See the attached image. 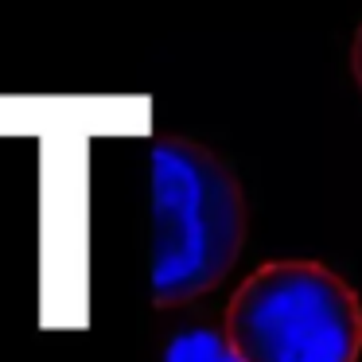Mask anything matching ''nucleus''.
<instances>
[{
    "label": "nucleus",
    "instance_id": "4",
    "mask_svg": "<svg viewBox=\"0 0 362 362\" xmlns=\"http://www.w3.org/2000/svg\"><path fill=\"white\" fill-rule=\"evenodd\" d=\"M351 71H354V82L362 86V20L354 24V35H351Z\"/></svg>",
    "mask_w": 362,
    "mask_h": 362
},
{
    "label": "nucleus",
    "instance_id": "1",
    "mask_svg": "<svg viewBox=\"0 0 362 362\" xmlns=\"http://www.w3.org/2000/svg\"><path fill=\"white\" fill-rule=\"evenodd\" d=\"M245 245L238 168L195 136H168L148 160V288L152 304L180 308L214 292Z\"/></svg>",
    "mask_w": 362,
    "mask_h": 362
},
{
    "label": "nucleus",
    "instance_id": "2",
    "mask_svg": "<svg viewBox=\"0 0 362 362\" xmlns=\"http://www.w3.org/2000/svg\"><path fill=\"white\" fill-rule=\"evenodd\" d=\"M222 331L245 362H358L362 296L312 257H276L234 288Z\"/></svg>",
    "mask_w": 362,
    "mask_h": 362
},
{
    "label": "nucleus",
    "instance_id": "3",
    "mask_svg": "<svg viewBox=\"0 0 362 362\" xmlns=\"http://www.w3.org/2000/svg\"><path fill=\"white\" fill-rule=\"evenodd\" d=\"M164 362H245V358L230 343L222 323L218 327L214 323H191V327H180L168 339Z\"/></svg>",
    "mask_w": 362,
    "mask_h": 362
}]
</instances>
